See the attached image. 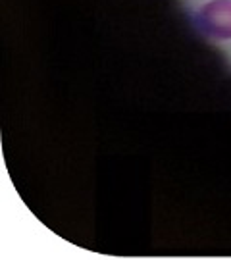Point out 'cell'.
Returning <instances> with one entry per match:
<instances>
[{"instance_id":"obj_1","label":"cell","mask_w":231,"mask_h":260,"mask_svg":"<svg viewBox=\"0 0 231 260\" xmlns=\"http://www.w3.org/2000/svg\"><path fill=\"white\" fill-rule=\"evenodd\" d=\"M194 25L212 43L231 41V0H206L194 12Z\"/></svg>"}]
</instances>
